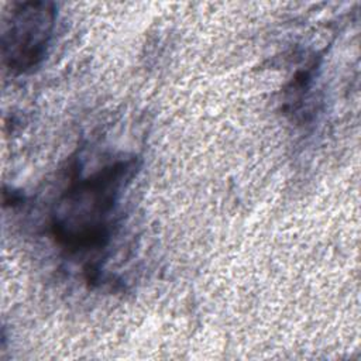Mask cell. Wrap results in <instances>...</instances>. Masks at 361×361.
Returning <instances> with one entry per match:
<instances>
[{"label": "cell", "mask_w": 361, "mask_h": 361, "mask_svg": "<svg viewBox=\"0 0 361 361\" xmlns=\"http://www.w3.org/2000/svg\"><path fill=\"white\" fill-rule=\"evenodd\" d=\"M137 169L135 158L117 159L71 182L51 213V234L66 252L103 251L114 231L118 203Z\"/></svg>", "instance_id": "1"}, {"label": "cell", "mask_w": 361, "mask_h": 361, "mask_svg": "<svg viewBox=\"0 0 361 361\" xmlns=\"http://www.w3.org/2000/svg\"><path fill=\"white\" fill-rule=\"evenodd\" d=\"M56 23L51 1H16L3 23V63L11 73H25L38 66L49 48Z\"/></svg>", "instance_id": "2"}]
</instances>
